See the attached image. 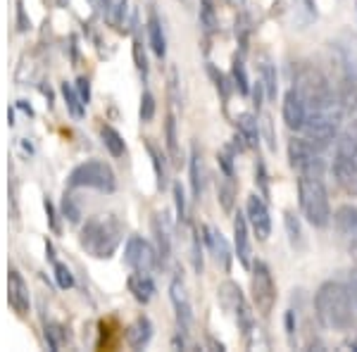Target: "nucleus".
<instances>
[{
	"mask_svg": "<svg viewBox=\"0 0 357 352\" xmlns=\"http://www.w3.org/2000/svg\"><path fill=\"white\" fill-rule=\"evenodd\" d=\"M289 160H291V167L298 171V174H305V176L324 174V158H321L319 150L314 148V143L307 141V138L291 141Z\"/></svg>",
	"mask_w": 357,
	"mask_h": 352,
	"instance_id": "obj_8",
	"label": "nucleus"
},
{
	"mask_svg": "<svg viewBox=\"0 0 357 352\" xmlns=\"http://www.w3.org/2000/svg\"><path fill=\"white\" fill-rule=\"evenodd\" d=\"M102 10L112 24H122L126 15V0H102Z\"/></svg>",
	"mask_w": 357,
	"mask_h": 352,
	"instance_id": "obj_30",
	"label": "nucleus"
},
{
	"mask_svg": "<svg viewBox=\"0 0 357 352\" xmlns=\"http://www.w3.org/2000/svg\"><path fill=\"white\" fill-rule=\"evenodd\" d=\"M77 91H79V95H82V100L86 102V105H89L91 102V84H89V79L86 77H82L77 82Z\"/></svg>",
	"mask_w": 357,
	"mask_h": 352,
	"instance_id": "obj_40",
	"label": "nucleus"
},
{
	"mask_svg": "<svg viewBox=\"0 0 357 352\" xmlns=\"http://www.w3.org/2000/svg\"><path fill=\"white\" fill-rule=\"evenodd\" d=\"M353 348H355V350H357V338H355V340H353Z\"/></svg>",
	"mask_w": 357,
	"mask_h": 352,
	"instance_id": "obj_46",
	"label": "nucleus"
},
{
	"mask_svg": "<svg viewBox=\"0 0 357 352\" xmlns=\"http://www.w3.org/2000/svg\"><path fill=\"white\" fill-rule=\"evenodd\" d=\"M148 153H151V160H153V169H155V178H158V188H165L167 186V169H165V162H162V155L160 150L153 146L151 141L146 143Z\"/></svg>",
	"mask_w": 357,
	"mask_h": 352,
	"instance_id": "obj_29",
	"label": "nucleus"
},
{
	"mask_svg": "<svg viewBox=\"0 0 357 352\" xmlns=\"http://www.w3.org/2000/svg\"><path fill=\"white\" fill-rule=\"evenodd\" d=\"M129 291L134 293V298L138 303H151L153 296H155V281L151 279V271H134L126 281Z\"/></svg>",
	"mask_w": 357,
	"mask_h": 352,
	"instance_id": "obj_18",
	"label": "nucleus"
},
{
	"mask_svg": "<svg viewBox=\"0 0 357 352\" xmlns=\"http://www.w3.org/2000/svg\"><path fill=\"white\" fill-rule=\"evenodd\" d=\"M284 122L289 129L296 131H303L305 122H307V102H305L298 89H291L284 95Z\"/></svg>",
	"mask_w": 357,
	"mask_h": 352,
	"instance_id": "obj_13",
	"label": "nucleus"
},
{
	"mask_svg": "<svg viewBox=\"0 0 357 352\" xmlns=\"http://www.w3.org/2000/svg\"><path fill=\"white\" fill-rule=\"evenodd\" d=\"M260 82L264 86V93H267V98H269V100H274L279 86H276V67L272 65V60L262 62V79H260Z\"/></svg>",
	"mask_w": 357,
	"mask_h": 352,
	"instance_id": "obj_26",
	"label": "nucleus"
},
{
	"mask_svg": "<svg viewBox=\"0 0 357 352\" xmlns=\"http://www.w3.org/2000/svg\"><path fill=\"white\" fill-rule=\"evenodd\" d=\"M122 243V227L114 217H93L82 231V245L98 259L110 257Z\"/></svg>",
	"mask_w": 357,
	"mask_h": 352,
	"instance_id": "obj_3",
	"label": "nucleus"
},
{
	"mask_svg": "<svg viewBox=\"0 0 357 352\" xmlns=\"http://www.w3.org/2000/svg\"><path fill=\"white\" fill-rule=\"evenodd\" d=\"M158 259L160 255L153 250V245L148 240L138 238V236H131L126 240V247H124V262L126 267H131L134 271H153L158 267Z\"/></svg>",
	"mask_w": 357,
	"mask_h": 352,
	"instance_id": "obj_11",
	"label": "nucleus"
},
{
	"mask_svg": "<svg viewBox=\"0 0 357 352\" xmlns=\"http://www.w3.org/2000/svg\"><path fill=\"white\" fill-rule=\"evenodd\" d=\"M148 41H151L153 53L158 57L167 55V38L162 31V22H160V17L155 13L148 15Z\"/></svg>",
	"mask_w": 357,
	"mask_h": 352,
	"instance_id": "obj_21",
	"label": "nucleus"
},
{
	"mask_svg": "<svg viewBox=\"0 0 357 352\" xmlns=\"http://www.w3.org/2000/svg\"><path fill=\"white\" fill-rule=\"evenodd\" d=\"M317 319L329 331H348L355 321V303L350 291L338 281H326L314 293Z\"/></svg>",
	"mask_w": 357,
	"mask_h": 352,
	"instance_id": "obj_1",
	"label": "nucleus"
},
{
	"mask_svg": "<svg viewBox=\"0 0 357 352\" xmlns=\"http://www.w3.org/2000/svg\"><path fill=\"white\" fill-rule=\"evenodd\" d=\"M174 203H176V217L186 219V193H183L181 183H174Z\"/></svg>",
	"mask_w": 357,
	"mask_h": 352,
	"instance_id": "obj_35",
	"label": "nucleus"
},
{
	"mask_svg": "<svg viewBox=\"0 0 357 352\" xmlns=\"http://www.w3.org/2000/svg\"><path fill=\"white\" fill-rule=\"evenodd\" d=\"M296 89L301 91V95L305 98V102H307V112L310 109H324V107L338 105L336 98L331 93L329 82H326L317 69H303V72L298 74Z\"/></svg>",
	"mask_w": 357,
	"mask_h": 352,
	"instance_id": "obj_6",
	"label": "nucleus"
},
{
	"mask_svg": "<svg viewBox=\"0 0 357 352\" xmlns=\"http://www.w3.org/2000/svg\"><path fill=\"white\" fill-rule=\"evenodd\" d=\"M341 105H331L324 109H310L307 122H305L303 131L307 136V141H312L314 146H326L336 138L338 124H341Z\"/></svg>",
	"mask_w": 357,
	"mask_h": 352,
	"instance_id": "obj_5",
	"label": "nucleus"
},
{
	"mask_svg": "<svg viewBox=\"0 0 357 352\" xmlns=\"http://www.w3.org/2000/svg\"><path fill=\"white\" fill-rule=\"evenodd\" d=\"M200 22L207 31H215L217 20H215V8H212V0H203V8H200Z\"/></svg>",
	"mask_w": 357,
	"mask_h": 352,
	"instance_id": "obj_34",
	"label": "nucleus"
},
{
	"mask_svg": "<svg viewBox=\"0 0 357 352\" xmlns=\"http://www.w3.org/2000/svg\"><path fill=\"white\" fill-rule=\"evenodd\" d=\"M205 243L212 250V255H215L217 262L224 267V271H229V267H231V247H229L227 238H224L217 229L205 227Z\"/></svg>",
	"mask_w": 357,
	"mask_h": 352,
	"instance_id": "obj_17",
	"label": "nucleus"
},
{
	"mask_svg": "<svg viewBox=\"0 0 357 352\" xmlns=\"http://www.w3.org/2000/svg\"><path fill=\"white\" fill-rule=\"evenodd\" d=\"M234 245H236V257L243 267H252V247H250V236H248V219L243 215H236L234 219Z\"/></svg>",
	"mask_w": 357,
	"mask_h": 352,
	"instance_id": "obj_15",
	"label": "nucleus"
},
{
	"mask_svg": "<svg viewBox=\"0 0 357 352\" xmlns=\"http://www.w3.org/2000/svg\"><path fill=\"white\" fill-rule=\"evenodd\" d=\"M220 200H222L224 210H231V205H234V183L231 181H227L220 186Z\"/></svg>",
	"mask_w": 357,
	"mask_h": 352,
	"instance_id": "obj_36",
	"label": "nucleus"
},
{
	"mask_svg": "<svg viewBox=\"0 0 357 352\" xmlns=\"http://www.w3.org/2000/svg\"><path fill=\"white\" fill-rule=\"evenodd\" d=\"M169 91H172L174 102H178V74H176V69H172V74H169Z\"/></svg>",
	"mask_w": 357,
	"mask_h": 352,
	"instance_id": "obj_42",
	"label": "nucleus"
},
{
	"mask_svg": "<svg viewBox=\"0 0 357 352\" xmlns=\"http://www.w3.org/2000/svg\"><path fill=\"white\" fill-rule=\"evenodd\" d=\"M231 74H234L236 89H238L241 93H248V91H250V82H248V72H245V65H243V62L236 60V62H234Z\"/></svg>",
	"mask_w": 357,
	"mask_h": 352,
	"instance_id": "obj_31",
	"label": "nucleus"
},
{
	"mask_svg": "<svg viewBox=\"0 0 357 352\" xmlns=\"http://www.w3.org/2000/svg\"><path fill=\"white\" fill-rule=\"evenodd\" d=\"M298 200H301V210L305 219L312 227L324 229L331 222V205H329V193L321 181V176H305L298 178Z\"/></svg>",
	"mask_w": 357,
	"mask_h": 352,
	"instance_id": "obj_2",
	"label": "nucleus"
},
{
	"mask_svg": "<svg viewBox=\"0 0 357 352\" xmlns=\"http://www.w3.org/2000/svg\"><path fill=\"white\" fill-rule=\"evenodd\" d=\"M45 212H48V217H50V227H53L57 231V222H55V210H53V203L50 200H45Z\"/></svg>",
	"mask_w": 357,
	"mask_h": 352,
	"instance_id": "obj_44",
	"label": "nucleus"
},
{
	"mask_svg": "<svg viewBox=\"0 0 357 352\" xmlns=\"http://www.w3.org/2000/svg\"><path fill=\"white\" fill-rule=\"evenodd\" d=\"M284 224H286V231H289V238H291V245L293 247H305V236H303V229H301V222L293 212H286L284 215Z\"/></svg>",
	"mask_w": 357,
	"mask_h": 352,
	"instance_id": "obj_25",
	"label": "nucleus"
},
{
	"mask_svg": "<svg viewBox=\"0 0 357 352\" xmlns=\"http://www.w3.org/2000/svg\"><path fill=\"white\" fill-rule=\"evenodd\" d=\"M331 171L345 193L357 195V138L353 134H343L336 141Z\"/></svg>",
	"mask_w": 357,
	"mask_h": 352,
	"instance_id": "obj_4",
	"label": "nucleus"
},
{
	"mask_svg": "<svg viewBox=\"0 0 357 352\" xmlns=\"http://www.w3.org/2000/svg\"><path fill=\"white\" fill-rule=\"evenodd\" d=\"M245 219H248V227L252 229V234L257 236V240H267L272 236V217H269L267 203L257 193L248 195Z\"/></svg>",
	"mask_w": 357,
	"mask_h": 352,
	"instance_id": "obj_12",
	"label": "nucleus"
},
{
	"mask_svg": "<svg viewBox=\"0 0 357 352\" xmlns=\"http://www.w3.org/2000/svg\"><path fill=\"white\" fill-rule=\"evenodd\" d=\"M348 291H350V296H353V303H355V309H357V269L350 271Z\"/></svg>",
	"mask_w": 357,
	"mask_h": 352,
	"instance_id": "obj_43",
	"label": "nucleus"
},
{
	"mask_svg": "<svg viewBox=\"0 0 357 352\" xmlns=\"http://www.w3.org/2000/svg\"><path fill=\"white\" fill-rule=\"evenodd\" d=\"M62 95H65V102H67L69 112H72V117L82 119V117H84V112H86V102L82 100L79 91H74L69 84H62Z\"/></svg>",
	"mask_w": 357,
	"mask_h": 352,
	"instance_id": "obj_24",
	"label": "nucleus"
},
{
	"mask_svg": "<svg viewBox=\"0 0 357 352\" xmlns=\"http://www.w3.org/2000/svg\"><path fill=\"white\" fill-rule=\"evenodd\" d=\"M153 231H155V240H158V255L162 262H167L172 255V229H169V222L165 219V215H155Z\"/></svg>",
	"mask_w": 357,
	"mask_h": 352,
	"instance_id": "obj_20",
	"label": "nucleus"
},
{
	"mask_svg": "<svg viewBox=\"0 0 357 352\" xmlns=\"http://www.w3.org/2000/svg\"><path fill=\"white\" fill-rule=\"evenodd\" d=\"M57 5H67V0H57Z\"/></svg>",
	"mask_w": 357,
	"mask_h": 352,
	"instance_id": "obj_45",
	"label": "nucleus"
},
{
	"mask_svg": "<svg viewBox=\"0 0 357 352\" xmlns=\"http://www.w3.org/2000/svg\"><path fill=\"white\" fill-rule=\"evenodd\" d=\"M8 300L13 305V309L17 314H29V307H31V300H29V288L22 279V274L17 269H10L8 276Z\"/></svg>",
	"mask_w": 357,
	"mask_h": 352,
	"instance_id": "obj_14",
	"label": "nucleus"
},
{
	"mask_svg": "<svg viewBox=\"0 0 357 352\" xmlns=\"http://www.w3.org/2000/svg\"><path fill=\"white\" fill-rule=\"evenodd\" d=\"M55 281H57V286H60L62 291H67V288L74 286V276H72V271H69L67 264L55 262Z\"/></svg>",
	"mask_w": 357,
	"mask_h": 352,
	"instance_id": "obj_33",
	"label": "nucleus"
},
{
	"mask_svg": "<svg viewBox=\"0 0 357 352\" xmlns=\"http://www.w3.org/2000/svg\"><path fill=\"white\" fill-rule=\"evenodd\" d=\"M67 183L72 188H96L110 193L114 190V171L110 169V164L100 162V160H89V162L74 167Z\"/></svg>",
	"mask_w": 357,
	"mask_h": 352,
	"instance_id": "obj_7",
	"label": "nucleus"
},
{
	"mask_svg": "<svg viewBox=\"0 0 357 352\" xmlns=\"http://www.w3.org/2000/svg\"><path fill=\"white\" fill-rule=\"evenodd\" d=\"M165 136H167V150H169V155L174 158V162H178V160H181V153H178V134H176L174 114H169V117H167Z\"/></svg>",
	"mask_w": 357,
	"mask_h": 352,
	"instance_id": "obj_27",
	"label": "nucleus"
},
{
	"mask_svg": "<svg viewBox=\"0 0 357 352\" xmlns=\"http://www.w3.org/2000/svg\"><path fill=\"white\" fill-rule=\"evenodd\" d=\"M252 300H255V309L262 316H269V312L276 305V284L272 269L264 262L252 264Z\"/></svg>",
	"mask_w": 357,
	"mask_h": 352,
	"instance_id": "obj_9",
	"label": "nucleus"
},
{
	"mask_svg": "<svg viewBox=\"0 0 357 352\" xmlns=\"http://www.w3.org/2000/svg\"><path fill=\"white\" fill-rule=\"evenodd\" d=\"M191 190L193 198L200 200V193H203V162H200L198 146L191 148Z\"/></svg>",
	"mask_w": 357,
	"mask_h": 352,
	"instance_id": "obj_23",
	"label": "nucleus"
},
{
	"mask_svg": "<svg viewBox=\"0 0 357 352\" xmlns=\"http://www.w3.org/2000/svg\"><path fill=\"white\" fill-rule=\"evenodd\" d=\"M138 114H141V122L143 124H148V122H153V117H155V98L151 91H146L141 98V109H138Z\"/></svg>",
	"mask_w": 357,
	"mask_h": 352,
	"instance_id": "obj_32",
	"label": "nucleus"
},
{
	"mask_svg": "<svg viewBox=\"0 0 357 352\" xmlns=\"http://www.w3.org/2000/svg\"><path fill=\"white\" fill-rule=\"evenodd\" d=\"M100 138H102V143H105V148L110 150V155H114V158H122L124 155V138L119 136V131L117 129H112V126H102L100 129Z\"/></svg>",
	"mask_w": 357,
	"mask_h": 352,
	"instance_id": "obj_22",
	"label": "nucleus"
},
{
	"mask_svg": "<svg viewBox=\"0 0 357 352\" xmlns=\"http://www.w3.org/2000/svg\"><path fill=\"white\" fill-rule=\"evenodd\" d=\"M236 122H238V131H241V136L245 138L248 143H250V146H255L257 143V122H255V117H252V114H241L238 119H236Z\"/></svg>",
	"mask_w": 357,
	"mask_h": 352,
	"instance_id": "obj_28",
	"label": "nucleus"
},
{
	"mask_svg": "<svg viewBox=\"0 0 357 352\" xmlns=\"http://www.w3.org/2000/svg\"><path fill=\"white\" fill-rule=\"evenodd\" d=\"M17 26H20V31H26V29L31 26V22H29L24 15V8H22V0H17Z\"/></svg>",
	"mask_w": 357,
	"mask_h": 352,
	"instance_id": "obj_41",
	"label": "nucleus"
},
{
	"mask_svg": "<svg viewBox=\"0 0 357 352\" xmlns=\"http://www.w3.org/2000/svg\"><path fill=\"white\" fill-rule=\"evenodd\" d=\"M134 60H136V67L146 74L148 72V60H146V53H143V43L141 41H134Z\"/></svg>",
	"mask_w": 357,
	"mask_h": 352,
	"instance_id": "obj_38",
	"label": "nucleus"
},
{
	"mask_svg": "<svg viewBox=\"0 0 357 352\" xmlns=\"http://www.w3.org/2000/svg\"><path fill=\"white\" fill-rule=\"evenodd\" d=\"M169 296H172V305H174V309H176L178 324H181V328H188L193 324V307H191V300L186 296V288H183V284L178 279L172 281Z\"/></svg>",
	"mask_w": 357,
	"mask_h": 352,
	"instance_id": "obj_16",
	"label": "nucleus"
},
{
	"mask_svg": "<svg viewBox=\"0 0 357 352\" xmlns=\"http://www.w3.org/2000/svg\"><path fill=\"white\" fill-rule=\"evenodd\" d=\"M153 338V324L148 316H138V319L126 328V343L131 345L134 350H141L151 343Z\"/></svg>",
	"mask_w": 357,
	"mask_h": 352,
	"instance_id": "obj_19",
	"label": "nucleus"
},
{
	"mask_svg": "<svg viewBox=\"0 0 357 352\" xmlns=\"http://www.w3.org/2000/svg\"><path fill=\"white\" fill-rule=\"evenodd\" d=\"M220 300H222L224 307L236 314V321H238V326L243 328V333H250L252 331V319H255V316H252L250 307H248L241 288L236 286L234 281H227V284L220 286Z\"/></svg>",
	"mask_w": 357,
	"mask_h": 352,
	"instance_id": "obj_10",
	"label": "nucleus"
},
{
	"mask_svg": "<svg viewBox=\"0 0 357 352\" xmlns=\"http://www.w3.org/2000/svg\"><path fill=\"white\" fill-rule=\"evenodd\" d=\"M62 210H65V217H69V222L77 224L79 217H82V212H79V207L74 205V200L69 198V195H65V203H62Z\"/></svg>",
	"mask_w": 357,
	"mask_h": 352,
	"instance_id": "obj_37",
	"label": "nucleus"
},
{
	"mask_svg": "<svg viewBox=\"0 0 357 352\" xmlns=\"http://www.w3.org/2000/svg\"><path fill=\"white\" fill-rule=\"evenodd\" d=\"M262 129H264V136H267V146L269 150H276V138H274V129H272V119L269 117H264L262 119Z\"/></svg>",
	"mask_w": 357,
	"mask_h": 352,
	"instance_id": "obj_39",
	"label": "nucleus"
}]
</instances>
